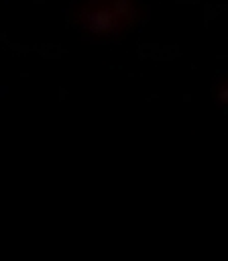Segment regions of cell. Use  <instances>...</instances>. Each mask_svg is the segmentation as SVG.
<instances>
[{
    "label": "cell",
    "instance_id": "obj_1",
    "mask_svg": "<svg viewBox=\"0 0 228 261\" xmlns=\"http://www.w3.org/2000/svg\"><path fill=\"white\" fill-rule=\"evenodd\" d=\"M122 0H79L73 6L71 20L79 29L102 35L116 29L126 18V10H122Z\"/></svg>",
    "mask_w": 228,
    "mask_h": 261
}]
</instances>
